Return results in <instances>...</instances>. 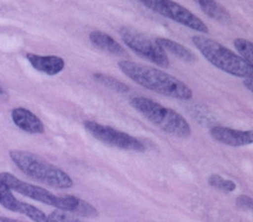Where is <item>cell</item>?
Listing matches in <instances>:
<instances>
[{
  "label": "cell",
  "mask_w": 253,
  "mask_h": 222,
  "mask_svg": "<svg viewBox=\"0 0 253 222\" xmlns=\"http://www.w3.org/2000/svg\"><path fill=\"white\" fill-rule=\"evenodd\" d=\"M118 67L127 77L147 90L182 101L193 98L189 87L165 71L131 61H119Z\"/></svg>",
  "instance_id": "1"
},
{
  "label": "cell",
  "mask_w": 253,
  "mask_h": 222,
  "mask_svg": "<svg viewBox=\"0 0 253 222\" xmlns=\"http://www.w3.org/2000/svg\"><path fill=\"white\" fill-rule=\"evenodd\" d=\"M0 181L5 183L12 191L18 192L36 202L57 208V210L71 212L81 217L95 218L98 215L96 208L81 198L73 195L57 196L42 187L36 186L29 182L22 181L10 172H1Z\"/></svg>",
  "instance_id": "2"
},
{
  "label": "cell",
  "mask_w": 253,
  "mask_h": 222,
  "mask_svg": "<svg viewBox=\"0 0 253 222\" xmlns=\"http://www.w3.org/2000/svg\"><path fill=\"white\" fill-rule=\"evenodd\" d=\"M9 157L22 172L37 182L57 189H69L73 186V181L67 172L36 154L11 150Z\"/></svg>",
  "instance_id": "3"
},
{
  "label": "cell",
  "mask_w": 253,
  "mask_h": 222,
  "mask_svg": "<svg viewBox=\"0 0 253 222\" xmlns=\"http://www.w3.org/2000/svg\"><path fill=\"white\" fill-rule=\"evenodd\" d=\"M130 104L162 131L180 138H187L191 135V127L187 119L172 109L144 97L133 98Z\"/></svg>",
  "instance_id": "4"
},
{
  "label": "cell",
  "mask_w": 253,
  "mask_h": 222,
  "mask_svg": "<svg viewBox=\"0 0 253 222\" xmlns=\"http://www.w3.org/2000/svg\"><path fill=\"white\" fill-rule=\"evenodd\" d=\"M192 42L202 56L219 70L238 78L253 77V65L216 41L206 36H195Z\"/></svg>",
  "instance_id": "5"
},
{
  "label": "cell",
  "mask_w": 253,
  "mask_h": 222,
  "mask_svg": "<svg viewBox=\"0 0 253 222\" xmlns=\"http://www.w3.org/2000/svg\"><path fill=\"white\" fill-rule=\"evenodd\" d=\"M122 40L137 56L162 68H168L169 60L168 55L151 38L131 27L124 26L119 30Z\"/></svg>",
  "instance_id": "6"
},
{
  "label": "cell",
  "mask_w": 253,
  "mask_h": 222,
  "mask_svg": "<svg viewBox=\"0 0 253 222\" xmlns=\"http://www.w3.org/2000/svg\"><path fill=\"white\" fill-rule=\"evenodd\" d=\"M147 8L163 15L169 19L185 25L192 30L203 34H208V25H206L198 16L193 14L183 5L170 0H141L139 1Z\"/></svg>",
  "instance_id": "7"
},
{
  "label": "cell",
  "mask_w": 253,
  "mask_h": 222,
  "mask_svg": "<svg viewBox=\"0 0 253 222\" xmlns=\"http://www.w3.org/2000/svg\"><path fill=\"white\" fill-rule=\"evenodd\" d=\"M84 126L86 131L94 138L107 146L138 153H142L146 150V147L140 140L111 126H105L97 122L89 120L85 122Z\"/></svg>",
  "instance_id": "8"
},
{
  "label": "cell",
  "mask_w": 253,
  "mask_h": 222,
  "mask_svg": "<svg viewBox=\"0 0 253 222\" xmlns=\"http://www.w3.org/2000/svg\"><path fill=\"white\" fill-rule=\"evenodd\" d=\"M0 205L10 212L26 215L33 222H47V216L44 212L29 203L17 200L10 188L2 181H0Z\"/></svg>",
  "instance_id": "9"
},
{
  "label": "cell",
  "mask_w": 253,
  "mask_h": 222,
  "mask_svg": "<svg viewBox=\"0 0 253 222\" xmlns=\"http://www.w3.org/2000/svg\"><path fill=\"white\" fill-rule=\"evenodd\" d=\"M210 135L216 141L230 147H243L253 144V134L252 130H238L226 126H213Z\"/></svg>",
  "instance_id": "10"
},
{
  "label": "cell",
  "mask_w": 253,
  "mask_h": 222,
  "mask_svg": "<svg viewBox=\"0 0 253 222\" xmlns=\"http://www.w3.org/2000/svg\"><path fill=\"white\" fill-rule=\"evenodd\" d=\"M11 116L15 126L23 131L30 134L44 133V125L36 114L25 108H15L11 113Z\"/></svg>",
  "instance_id": "11"
},
{
  "label": "cell",
  "mask_w": 253,
  "mask_h": 222,
  "mask_svg": "<svg viewBox=\"0 0 253 222\" xmlns=\"http://www.w3.org/2000/svg\"><path fill=\"white\" fill-rule=\"evenodd\" d=\"M26 59L36 70L47 75H57L63 71L65 61L59 56H38L35 54H26Z\"/></svg>",
  "instance_id": "12"
},
{
  "label": "cell",
  "mask_w": 253,
  "mask_h": 222,
  "mask_svg": "<svg viewBox=\"0 0 253 222\" xmlns=\"http://www.w3.org/2000/svg\"><path fill=\"white\" fill-rule=\"evenodd\" d=\"M89 40L91 42L92 45L96 46V48L102 51H106L114 56L124 57L128 55L125 48L107 33H104L101 31H94L89 35Z\"/></svg>",
  "instance_id": "13"
},
{
  "label": "cell",
  "mask_w": 253,
  "mask_h": 222,
  "mask_svg": "<svg viewBox=\"0 0 253 222\" xmlns=\"http://www.w3.org/2000/svg\"><path fill=\"white\" fill-rule=\"evenodd\" d=\"M156 43L166 54L169 53L185 62L192 63L197 60V56L192 51L175 41L164 37H158Z\"/></svg>",
  "instance_id": "14"
},
{
  "label": "cell",
  "mask_w": 253,
  "mask_h": 222,
  "mask_svg": "<svg viewBox=\"0 0 253 222\" xmlns=\"http://www.w3.org/2000/svg\"><path fill=\"white\" fill-rule=\"evenodd\" d=\"M206 15L213 20L221 23H229L231 15L223 5L214 0H198L196 1Z\"/></svg>",
  "instance_id": "15"
},
{
  "label": "cell",
  "mask_w": 253,
  "mask_h": 222,
  "mask_svg": "<svg viewBox=\"0 0 253 222\" xmlns=\"http://www.w3.org/2000/svg\"><path fill=\"white\" fill-rule=\"evenodd\" d=\"M93 77L98 83H100L103 86L107 87L111 91H116L118 93H126L130 91V88L127 86L126 83L108 74L96 72L93 74Z\"/></svg>",
  "instance_id": "16"
},
{
  "label": "cell",
  "mask_w": 253,
  "mask_h": 222,
  "mask_svg": "<svg viewBox=\"0 0 253 222\" xmlns=\"http://www.w3.org/2000/svg\"><path fill=\"white\" fill-rule=\"evenodd\" d=\"M233 46L243 60L253 65V43L243 38H236L233 41Z\"/></svg>",
  "instance_id": "17"
},
{
  "label": "cell",
  "mask_w": 253,
  "mask_h": 222,
  "mask_svg": "<svg viewBox=\"0 0 253 222\" xmlns=\"http://www.w3.org/2000/svg\"><path fill=\"white\" fill-rule=\"evenodd\" d=\"M208 183L210 186L216 188L218 190H221L224 192H233L236 189V183L231 181L224 179L219 174H212L208 178Z\"/></svg>",
  "instance_id": "18"
},
{
  "label": "cell",
  "mask_w": 253,
  "mask_h": 222,
  "mask_svg": "<svg viewBox=\"0 0 253 222\" xmlns=\"http://www.w3.org/2000/svg\"><path fill=\"white\" fill-rule=\"evenodd\" d=\"M47 222H83L75 215H71L61 210H56L47 216Z\"/></svg>",
  "instance_id": "19"
},
{
  "label": "cell",
  "mask_w": 253,
  "mask_h": 222,
  "mask_svg": "<svg viewBox=\"0 0 253 222\" xmlns=\"http://www.w3.org/2000/svg\"><path fill=\"white\" fill-rule=\"evenodd\" d=\"M236 205L242 210L252 211L253 207V198L245 194H242L236 199Z\"/></svg>",
  "instance_id": "20"
},
{
  "label": "cell",
  "mask_w": 253,
  "mask_h": 222,
  "mask_svg": "<svg viewBox=\"0 0 253 222\" xmlns=\"http://www.w3.org/2000/svg\"><path fill=\"white\" fill-rule=\"evenodd\" d=\"M9 98L8 92L5 90L4 85L0 82V101H7V99Z\"/></svg>",
  "instance_id": "21"
},
{
  "label": "cell",
  "mask_w": 253,
  "mask_h": 222,
  "mask_svg": "<svg viewBox=\"0 0 253 222\" xmlns=\"http://www.w3.org/2000/svg\"><path fill=\"white\" fill-rule=\"evenodd\" d=\"M253 77L250 78H245L243 81V85L249 91L253 92Z\"/></svg>",
  "instance_id": "22"
},
{
  "label": "cell",
  "mask_w": 253,
  "mask_h": 222,
  "mask_svg": "<svg viewBox=\"0 0 253 222\" xmlns=\"http://www.w3.org/2000/svg\"><path fill=\"white\" fill-rule=\"evenodd\" d=\"M0 222H24L21 221H17V220H14V219H10V218L1 217L0 216Z\"/></svg>",
  "instance_id": "23"
}]
</instances>
